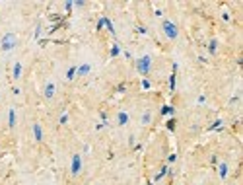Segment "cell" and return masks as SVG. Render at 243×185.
Here are the masks:
<instances>
[{
	"mask_svg": "<svg viewBox=\"0 0 243 185\" xmlns=\"http://www.w3.org/2000/svg\"><path fill=\"white\" fill-rule=\"evenodd\" d=\"M22 72H24V66H22V62L18 61V62L14 65V68H12V78H14L16 82H18L20 78H22Z\"/></svg>",
	"mask_w": 243,
	"mask_h": 185,
	"instance_id": "8",
	"label": "cell"
},
{
	"mask_svg": "<svg viewBox=\"0 0 243 185\" xmlns=\"http://www.w3.org/2000/svg\"><path fill=\"white\" fill-rule=\"evenodd\" d=\"M8 125H10V129L16 127V109L14 107H10V111H8Z\"/></svg>",
	"mask_w": 243,
	"mask_h": 185,
	"instance_id": "12",
	"label": "cell"
},
{
	"mask_svg": "<svg viewBox=\"0 0 243 185\" xmlns=\"http://www.w3.org/2000/svg\"><path fill=\"white\" fill-rule=\"evenodd\" d=\"M150 123H152V111H144V113H142V117H140V125L148 127Z\"/></svg>",
	"mask_w": 243,
	"mask_h": 185,
	"instance_id": "11",
	"label": "cell"
},
{
	"mask_svg": "<svg viewBox=\"0 0 243 185\" xmlns=\"http://www.w3.org/2000/svg\"><path fill=\"white\" fill-rule=\"evenodd\" d=\"M103 22H105V28H107L109 33L115 35V28H113V24H111V20H109V18H103Z\"/></svg>",
	"mask_w": 243,
	"mask_h": 185,
	"instance_id": "16",
	"label": "cell"
},
{
	"mask_svg": "<svg viewBox=\"0 0 243 185\" xmlns=\"http://www.w3.org/2000/svg\"><path fill=\"white\" fill-rule=\"evenodd\" d=\"M134 66H136V70H138L140 76H144V78H146L148 74H150V70H152V57H150V55L140 57V59L134 62Z\"/></svg>",
	"mask_w": 243,
	"mask_h": 185,
	"instance_id": "1",
	"label": "cell"
},
{
	"mask_svg": "<svg viewBox=\"0 0 243 185\" xmlns=\"http://www.w3.org/2000/svg\"><path fill=\"white\" fill-rule=\"evenodd\" d=\"M55 92H56V86L53 82H47L45 84V90H43V96L47 99H53V98H55Z\"/></svg>",
	"mask_w": 243,
	"mask_h": 185,
	"instance_id": "6",
	"label": "cell"
},
{
	"mask_svg": "<svg viewBox=\"0 0 243 185\" xmlns=\"http://www.w3.org/2000/svg\"><path fill=\"white\" fill-rule=\"evenodd\" d=\"M167 173H169V168H167V166H163V168H161V172L156 176V181H160V179H161V177H165Z\"/></svg>",
	"mask_w": 243,
	"mask_h": 185,
	"instance_id": "17",
	"label": "cell"
},
{
	"mask_svg": "<svg viewBox=\"0 0 243 185\" xmlns=\"http://www.w3.org/2000/svg\"><path fill=\"white\" fill-rule=\"evenodd\" d=\"M119 55H121V45L115 43L113 47H111V57H119Z\"/></svg>",
	"mask_w": 243,
	"mask_h": 185,
	"instance_id": "18",
	"label": "cell"
},
{
	"mask_svg": "<svg viewBox=\"0 0 243 185\" xmlns=\"http://www.w3.org/2000/svg\"><path fill=\"white\" fill-rule=\"evenodd\" d=\"M171 113H175V107H173V105H163L161 107V115H171Z\"/></svg>",
	"mask_w": 243,
	"mask_h": 185,
	"instance_id": "15",
	"label": "cell"
},
{
	"mask_svg": "<svg viewBox=\"0 0 243 185\" xmlns=\"http://www.w3.org/2000/svg\"><path fill=\"white\" fill-rule=\"evenodd\" d=\"M16 45H18V37H16V33H6L2 39H0V47H2V51H12Z\"/></svg>",
	"mask_w": 243,
	"mask_h": 185,
	"instance_id": "3",
	"label": "cell"
},
{
	"mask_svg": "<svg viewBox=\"0 0 243 185\" xmlns=\"http://www.w3.org/2000/svg\"><path fill=\"white\" fill-rule=\"evenodd\" d=\"M103 25H105V22H103V18H101V20H99V22H97V29H101Z\"/></svg>",
	"mask_w": 243,
	"mask_h": 185,
	"instance_id": "26",
	"label": "cell"
},
{
	"mask_svg": "<svg viewBox=\"0 0 243 185\" xmlns=\"http://www.w3.org/2000/svg\"><path fill=\"white\" fill-rule=\"evenodd\" d=\"M161 31H163V35H165L167 39H171V41H175L179 37V28H177V24L171 22V20H163L161 22Z\"/></svg>",
	"mask_w": 243,
	"mask_h": 185,
	"instance_id": "2",
	"label": "cell"
},
{
	"mask_svg": "<svg viewBox=\"0 0 243 185\" xmlns=\"http://www.w3.org/2000/svg\"><path fill=\"white\" fill-rule=\"evenodd\" d=\"M220 127H222V121L218 119V121H214V123L210 125V131H214V129H220Z\"/></svg>",
	"mask_w": 243,
	"mask_h": 185,
	"instance_id": "21",
	"label": "cell"
},
{
	"mask_svg": "<svg viewBox=\"0 0 243 185\" xmlns=\"http://www.w3.org/2000/svg\"><path fill=\"white\" fill-rule=\"evenodd\" d=\"M208 53H210V55H216V53H218V41H216V39H212L208 43Z\"/></svg>",
	"mask_w": 243,
	"mask_h": 185,
	"instance_id": "13",
	"label": "cell"
},
{
	"mask_svg": "<svg viewBox=\"0 0 243 185\" xmlns=\"http://www.w3.org/2000/svg\"><path fill=\"white\" fill-rule=\"evenodd\" d=\"M218 173H220V179H226V177H228V173H230L228 162H222L220 166H218Z\"/></svg>",
	"mask_w": 243,
	"mask_h": 185,
	"instance_id": "10",
	"label": "cell"
},
{
	"mask_svg": "<svg viewBox=\"0 0 243 185\" xmlns=\"http://www.w3.org/2000/svg\"><path fill=\"white\" fill-rule=\"evenodd\" d=\"M89 72H92V65L84 62V65H80V66H78V70H76V76H88Z\"/></svg>",
	"mask_w": 243,
	"mask_h": 185,
	"instance_id": "9",
	"label": "cell"
},
{
	"mask_svg": "<svg viewBox=\"0 0 243 185\" xmlns=\"http://www.w3.org/2000/svg\"><path fill=\"white\" fill-rule=\"evenodd\" d=\"M33 139H35V142H43L45 140V133H43L41 123H33Z\"/></svg>",
	"mask_w": 243,
	"mask_h": 185,
	"instance_id": "5",
	"label": "cell"
},
{
	"mask_svg": "<svg viewBox=\"0 0 243 185\" xmlns=\"http://www.w3.org/2000/svg\"><path fill=\"white\" fill-rule=\"evenodd\" d=\"M82 168H84V164H82V154H72V162H70V173H72L74 177H76V176H80Z\"/></svg>",
	"mask_w": 243,
	"mask_h": 185,
	"instance_id": "4",
	"label": "cell"
},
{
	"mask_svg": "<svg viewBox=\"0 0 243 185\" xmlns=\"http://www.w3.org/2000/svg\"><path fill=\"white\" fill-rule=\"evenodd\" d=\"M130 123V115L126 113V111H119L117 113V125L119 127H125V125H129Z\"/></svg>",
	"mask_w": 243,
	"mask_h": 185,
	"instance_id": "7",
	"label": "cell"
},
{
	"mask_svg": "<svg viewBox=\"0 0 243 185\" xmlns=\"http://www.w3.org/2000/svg\"><path fill=\"white\" fill-rule=\"evenodd\" d=\"M150 185H154V183H150Z\"/></svg>",
	"mask_w": 243,
	"mask_h": 185,
	"instance_id": "27",
	"label": "cell"
},
{
	"mask_svg": "<svg viewBox=\"0 0 243 185\" xmlns=\"http://www.w3.org/2000/svg\"><path fill=\"white\" fill-rule=\"evenodd\" d=\"M72 6H74V2H66V4H64V8H66V12H70V10H72Z\"/></svg>",
	"mask_w": 243,
	"mask_h": 185,
	"instance_id": "24",
	"label": "cell"
},
{
	"mask_svg": "<svg viewBox=\"0 0 243 185\" xmlns=\"http://www.w3.org/2000/svg\"><path fill=\"white\" fill-rule=\"evenodd\" d=\"M59 123H60V125H66V123H68V113H62V115H60Z\"/></svg>",
	"mask_w": 243,
	"mask_h": 185,
	"instance_id": "20",
	"label": "cell"
},
{
	"mask_svg": "<svg viewBox=\"0 0 243 185\" xmlns=\"http://www.w3.org/2000/svg\"><path fill=\"white\" fill-rule=\"evenodd\" d=\"M175 76H177L175 72H173L171 76H169V90H171V92H173V90H175Z\"/></svg>",
	"mask_w": 243,
	"mask_h": 185,
	"instance_id": "19",
	"label": "cell"
},
{
	"mask_svg": "<svg viewBox=\"0 0 243 185\" xmlns=\"http://www.w3.org/2000/svg\"><path fill=\"white\" fill-rule=\"evenodd\" d=\"M175 123H177L175 119H169V121H167V129H169V131H173V129H175Z\"/></svg>",
	"mask_w": 243,
	"mask_h": 185,
	"instance_id": "22",
	"label": "cell"
},
{
	"mask_svg": "<svg viewBox=\"0 0 243 185\" xmlns=\"http://www.w3.org/2000/svg\"><path fill=\"white\" fill-rule=\"evenodd\" d=\"M76 70H78V66H70L66 70V80H74L76 78Z\"/></svg>",
	"mask_w": 243,
	"mask_h": 185,
	"instance_id": "14",
	"label": "cell"
},
{
	"mask_svg": "<svg viewBox=\"0 0 243 185\" xmlns=\"http://www.w3.org/2000/svg\"><path fill=\"white\" fill-rule=\"evenodd\" d=\"M150 86H152V84H150V80H148V78H144V80H142V88H144V90H148Z\"/></svg>",
	"mask_w": 243,
	"mask_h": 185,
	"instance_id": "23",
	"label": "cell"
},
{
	"mask_svg": "<svg viewBox=\"0 0 243 185\" xmlns=\"http://www.w3.org/2000/svg\"><path fill=\"white\" fill-rule=\"evenodd\" d=\"M74 6H78V8H82V6H86V2H82V0H76V2H74Z\"/></svg>",
	"mask_w": 243,
	"mask_h": 185,
	"instance_id": "25",
	"label": "cell"
}]
</instances>
